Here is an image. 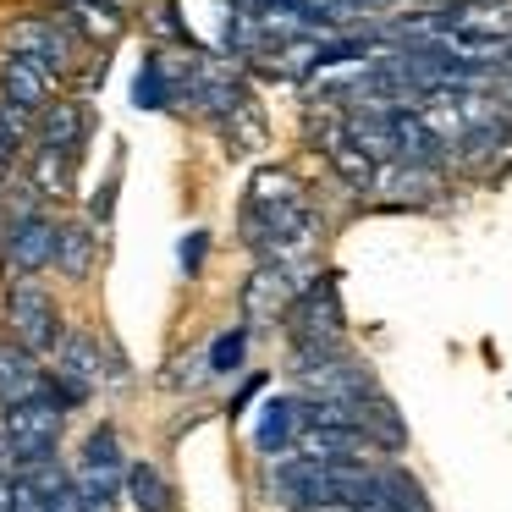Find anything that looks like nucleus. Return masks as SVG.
<instances>
[{
    "mask_svg": "<svg viewBox=\"0 0 512 512\" xmlns=\"http://www.w3.org/2000/svg\"><path fill=\"white\" fill-rule=\"evenodd\" d=\"M6 325H12V342L28 347V353H61L67 342V325H61V309L34 276H23L12 292H6Z\"/></svg>",
    "mask_w": 512,
    "mask_h": 512,
    "instance_id": "0eeeda50",
    "label": "nucleus"
},
{
    "mask_svg": "<svg viewBox=\"0 0 512 512\" xmlns=\"http://www.w3.org/2000/svg\"><path fill=\"white\" fill-rule=\"evenodd\" d=\"M50 391V375L39 369V358L17 342H0V413L17 402H34Z\"/></svg>",
    "mask_w": 512,
    "mask_h": 512,
    "instance_id": "2eb2a0df",
    "label": "nucleus"
},
{
    "mask_svg": "<svg viewBox=\"0 0 512 512\" xmlns=\"http://www.w3.org/2000/svg\"><path fill=\"white\" fill-rule=\"evenodd\" d=\"M0 512H12V479H0Z\"/></svg>",
    "mask_w": 512,
    "mask_h": 512,
    "instance_id": "cd10ccee",
    "label": "nucleus"
},
{
    "mask_svg": "<svg viewBox=\"0 0 512 512\" xmlns=\"http://www.w3.org/2000/svg\"><path fill=\"white\" fill-rule=\"evenodd\" d=\"M501 100H507V111H512V72H501Z\"/></svg>",
    "mask_w": 512,
    "mask_h": 512,
    "instance_id": "c85d7f7f",
    "label": "nucleus"
},
{
    "mask_svg": "<svg viewBox=\"0 0 512 512\" xmlns=\"http://www.w3.org/2000/svg\"><path fill=\"white\" fill-rule=\"evenodd\" d=\"M12 512H45V507H39V501L28 496V490H17V485H12Z\"/></svg>",
    "mask_w": 512,
    "mask_h": 512,
    "instance_id": "a878e982",
    "label": "nucleus"
},
{
    "mask_svg": "<svg viewBox=\"0 0 512 512\" xmlns=\"http://www.w3.org/2000/svg\"><path fill=\"white\" fill-rule=\"evenodd\" d=\"M303 424H309V402L303 397H270L254 419V446L265 457H292Z\"/></svg>",
    "mask_w": 512,
    "mask_h": 512,
    "instance_id": "4468645a",
    "label": "nucleus"
},
{
    "mask_svg": "<svg viewBox=\"0 0 512 512\" xmlns=\"http://www.w3.org/2000/svg\"><path fill=\"white\" fill-rule=\"evenodd\" d=\"M127 501L138 512H182L171 479L160 474V463H127Z\"/></svg>",
    "mask_w": 512,
    "mask_h": 512,
    "instance_id": "6ab92c4d",
    "label": "nucleus"
},
{
    "mask_svg": "<svg viewBox=\"0 0 512 512\" xmlns=\"http://www.w3.org/2000/svg\"><path fill=\"white\" fill-rule=\"evenodd\" d=\"M94 386H105V353L94 336L72 331L67 342H61L56 353V375H50V397L61 402V408H78V402L94 397Z\"/></svg>",
    "mask_w": 512,
    "mask_h": 512,
    "instance_id": "1a4fd4ad",
    "label": "nucleus"
},
{
    "mask_svg": "<svg viewBox=\"0 0 512 512\" xmlns=\"http://www.w3.org/2000/svg\"><path fill=\"white\" fill-rule=\"evenodd\" d=\"M298 292H303V281L292 265H259L254 276L243 281V298L237 303H243V320L254 325V331H265V325H287Z\"/></svg>",
    "mask_w": 512,
    "mask_h": 512,
    "instance_id": "9d476101",
    "label": "nucleus"
},
{
    "mask_svg": "<svg viewBox=\"0 0 512 512\" xmlns=\"http://www.w3.org/2000/svg\"><path fill=\"white\" fill-rule=\"evenodd\" d=\"M237 221H243V248H254L259 265H292V270L314 254V243L325 232L320 210L309 204V188L281 166H265L248 177Z\"/></svg>",
    "mask_w": 512,
    "mask_h": 512,
    "instance_id": "f257e3e1",
    "label": "nucleus"
},
{
    "mask_svg": "<svg viewBox=\"0 0 512 512\" xmlns=\"http://www.w3.org/2000/svg\"><path fill=\"white\" fill-rule=\"evenodd\" d=\"M56 17L83 39V45H94V50L116 45L122 28H127V6H122V0H56Z\"/></svg>",
    "mask_w": 512,
    "mask_h": 512,
    "instance_id": "f8f14e48",
    "label": "nucleus"
},
{
    "mask_svg": "<svg viewBox=\"0 0 512 512\" xmlns=\"http://www.w3.org/2000/svg\"><path fill=\"white\" fill-rule=\"evenodd\" d=\"M215 133L226 138V149H232V155H259V149L270 144V127H265V111H259V100H254V94H248V100L237 105V111L226 116L221 127H215Z\"/></svg>",
    "mask_w": 512,
    "mask_h": 512,
    "instance_id": "aec40b11",
    "label": "nucleus"
},
{
    "mask_svg": "<svg viewBox=\"0 0 512 512\" xmlns=\"http://www.w3.org/2000/svg\"><path fill=\"white\" fill-rule=\"evenodd\" d=\"M287 342L292 358H320V353H342L347 347V314H342V276L320 270L303 281L298 303L287 314Z\"/></svg>",
    "mask_w": 512,
    "mask_h": 512,
    "instance_id": "f03ea898",
    "label": "nucleus"
},
{
    "mask_svg": "<svg viewBox=\"0 0 512 512\" xmlns=\"http://www.w3.org/2000/svg\"><path fill=\"white\" fill-rule=\"evenodd\" d=\"M210 375H237L243 369V358H248V325H237V331H221L210 342Z\"/></svg>",
    "mask_w": 512,
    "mask_h": 512,
    "instance_id": "5701e85b",
    "label": "nucleus"
},
{
    "mask_svg": "<svg viewBox=\"0 0 512 512\" xmlns=\"http://www.w3.org/2000/svg\"><path fill=\"white\" fill-rule=\"evenodd\" d=\"M369 507H380V512H430V501H424L419 479L386 463V468H375V501H369Z\"/></svg>",
    "mask_w": 512,
    "mask_h": 512,
    "instance_id": "412c9836",
    "label": "nucleus"
},
{
    "mask_svg": "<svg viewBox=\"0 0 512 512\" xmlns=\"http://www.w3.org/2000/svg\"><path fill=\"white\" fill-rule=\"evenodd\" d=\"M133 105L138 111H171L177 105V72H171V50H149L133 83Z\"/></svg>",
    "mask_w": 512,
    "mask_h": 512,
    "instance_id": "f3484780",
    "label": "nucleus"
},
{
    "mask_svg": "<svg viewBox=\"0 0 512 512\" xmlns=\"http://www.w3.org/2000/svg\"><path fill=\"white\" fill-rule=\"evenodd\" d=\"M0 100L17 105L23 116L50 111V105H56V72L28 61V56H6L0 61Z\"/></svg>",
    "mask_w": 512,
    "mask_h": 512,
    "instance_id": "9b49d317",
    "label": "nucleus"
},
{
    "mask_svg": "<svg viewBox=\"0 0 512 512\" xmlns=\"http://www.w3.org/2000/svg\"><path fill=\"white\" fill-rule=\"evenodd\" d=\"M204 254H210V232H188V237H182V270H199Z\"/></svg>",
    "mask_w": 512,
    "mask_h": 512,
    "instance_id": "b1692460",
    "label": "nucleus"
},
{
    "mask_svg": "<svg viewBox=\"0 0 512 512\" xmlns=\"http://www.w3.org/2000/svg\"><path fill=\"white\" fill-rule=\"evenodd\" d=\"M28 144H34V127H28V116L17 111V105L0 100V182L12 177V166L23 160Z\"/></svg>",
    "mask_w": 512,
    "mask_h": 512,
    "instance_id": "4be33fe9",
    "label": "nucleus"
},
{
    "mask_svg": "<svg viewBox=\"0 0 512 512\" xmlns=\"http://www.w3.org/2000/svg\"><path fill=\"white\" fill-rule=\"evenodd\" d=\"M0 45H6V56H28V61H39V67H50L56 78H67V72L78 67L83 39L72 34L56 12H34V17H12L6 34H0Z\"/></svg>",
    "mask_w": 512,
    "mask_h": 512,
    "instance_id": "423d86ee",
    "label": "nucleus"
},
{
    "mask_svg": "<svg viewBox=\"0 0 512 512\" xmlns=\"http://www.w3.org/2000/svg\"><path fill=\"white\" fill-rule=\"evenodd\" d=\"M56 237L61 226L50 221L39 204H17L12 215H6V226H0V248H6V265L17 270V276H39L45 265H56Z\"/></svg>",
    "mask_w": 512,
    "mask_h": 512,
    "instance_id": "6e6552de",
    "label": "nucleus"
},
{
    "mask_svg": "<svg viewBox=\"0 0 512 512\" xmlns=\"http://www.w3.org/2000/svg\"><path fill=\"white\" fill-rule=\"evenodd\" d=\"M298 369V397L309 402H342V408H358L364 397H375V375L364 369V358L342 353H320V358H292Z\"/></svg>",
    "mask_w": 512,
    "mask_h": 512,
    "instance_id": "20e7f679",
    "label": "nucleus"
},
{
    "mask_svg": "<svg viewBox=\"0 0 512 512\" xmlns=\"http://www.w3.org/2000/svg\"><path fill=\"white\" fill-rule=\"evenodd\" d=\"M259 386H265V375H248V386H243V391H237V402H232V413H243V408H248V397H254V391H259Z\"/></svg>",
    "mask_w": 512,
    "mask_h": 512,
    "instance_id": "393cba45",
    "label": "nucleus"
},
{
    "mask_svg": "<svg viewBox=\"0 0 512 512\" xmlns=\"http://www.w3.org/2000/svg\"><path fill=\"white\" fill-rule=\"evenodd\" d=\"M72 479H78V496H83L89 512H116L122 507V496H127V457H122V435H116V424H94V430L83 435Z\"/></svg>",
    "mask_w": 512,
    "mask_h": 512,
    "instance_id": "7ed1b4c3",
    "label": "nucleus"
},
{
    "mask_svg": "<svg viewBox=\"0 0 512 512\" xmlns=\"http://www.w3.org/2000/svg\"><path fill=\"white\" fill-rule=\"evenodd\" d=\"M89 133H94L89 100H56L50 111H39V122H34V144L39 149H61V155H83Z\"/></svg>",
    "mask_w": 512,
    "mask_h": 512,
    "instance_id": "ddd939ff",
    "label": "nucleus"
},
{
    "mask_svg": "<svg viewBox=\"0 0 512 512\" xmlns=\"http://www.w3.org/2000/svg\"><path fill=\"white\" fill-rule=\"evenodd\" d=\"M17 474V463H12V452H6V435H0V479H12Z\"/></svg>",
    "mask_w": 512,
    "mask_h": 512,
    "instance_id": "bb28decb",
    "label": "nucleus"
},
{
    "mask_svg": "<svg viewBox=\"0 0 512 512\" xmlns=\"http://www.w3.org/2000/svg\"><path fill=\"white\" fill-rule=\"evenodd\" d=\"M56 265H61V276H67V281H89L94 276V265H100V237H94V226H83V221L61 226Z\"/></svg>",
    "mask_w": 512,
    "mask_h": 512,
    "instance_id": "a211bd4d",
    "label": "nucleus"
},
{
    "mask_svg": "<svg viewBox=\"0 0 512 512\" xmlns=\"http://www.w3.org/2000/svg\"><path fill=\"white\" fill-rule=\"evenodd\" d=\"M61 424H67V408H61L56 397H34V402H17V408L0 413V435H6V452H12L17 468L28 463H45V457H56L61 446Z\"/></svg>",
    "mask_w": 512,
    "mask_h": 512,
    "instance_id": "39448f33",
    "label": "nucleus"
},
{
    "mask_svg": "<svg viewBox=\"0 0 512 512\" xmlns=\"http://www.w3.org/2000/svg\"><path fill=\"white\" fill-rule=\"evenodd\" d=\"M353 413H358V430H364L369 446H380V452H402V446H408V424L397 419V402H391L386 391L364 397Z\"/></svg>",
    "mask_w": 512,
    "mask_h": 512,
    "instance_id": "dca6fc26",
    "label": "nucleus"
}]
</instances>
